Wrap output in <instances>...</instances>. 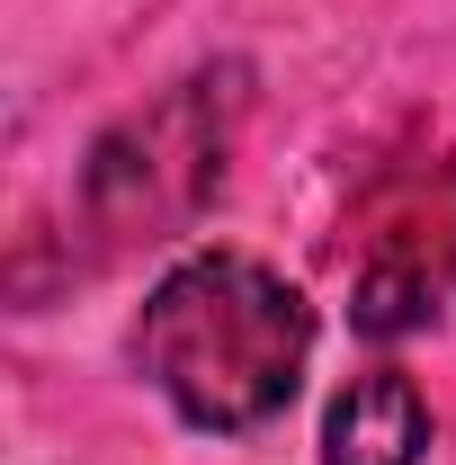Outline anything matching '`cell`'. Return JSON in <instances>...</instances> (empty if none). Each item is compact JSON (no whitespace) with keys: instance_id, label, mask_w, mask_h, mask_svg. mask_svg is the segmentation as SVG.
<instances>
[{"instance_id":"7a4b0ae2","label":"cell","mask_w":456,"mask_h":465,"mask_svg":"<svg viewBox=\"0 0 456 465\" xmlns=\"http://www.w3.org/2000/svg\"><path fill=\"white\" fill-rule=\"evenodd\" d=\"M448 287H456V171H439L411 206H394L385 224L367 232V260H358V331H376V341L421 331Z\"/></svg>"},{"instance_id":"3957f363","label":"cell","mask_w":456,"mask_h":465,"mask_svg":"<svg viewBox=\"0 0 456 465\" xmlns=\"http://www.w3.org/2000/svg\"><path fill=\"white\" fill-rule=\"evenodd\" d=\"M421 448H430V403L394 367L341 385V403L322 420V465H421Z\"/></svg>"},{"instance_id":"6da1fadb","label":"cell","mask_w":456,"mask_h":465,"mask_svg":"<svg viewBox=\"0 0 456 465\" xmlns=\"http://www.w3.org/2000/svg\"><path fill=\"white\" fill-rule=\"evenodd\" d=\"M304 349H313V313L278 269L242 260V251H206L179 260L162 287L144 295L134 322V358L162 385V403L197 430H260L295 403L304 385Z\"/></svg>"}]
</instances>
